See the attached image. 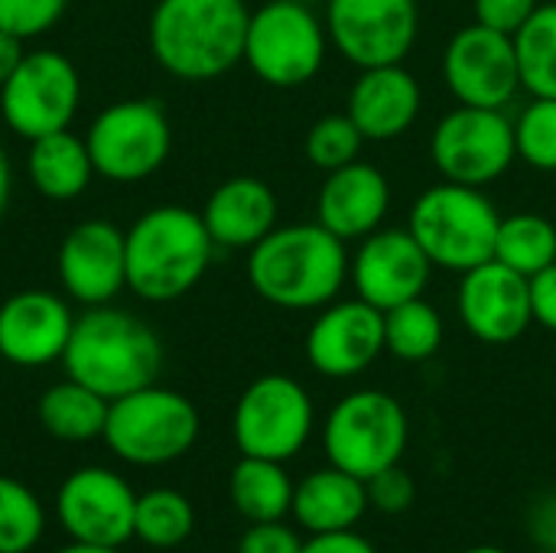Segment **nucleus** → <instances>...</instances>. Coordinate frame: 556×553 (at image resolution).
<instances>
[{
  "label": "nucleus",
  "mask_w": 556,
  "mask_h": 553,
  "mask_svg": "<svg viewBox=\"0 0 556 553\" xmlns=\"http://www.w3.org/2000/svg\"><path fill=\"white\" fill-rule=\"evenodd\" d=\"M528 290H531L534 323L556 336V261L551 267L538 271L534 277H528Z\"/></svg>",
  "instance_id": "58836bf2"
},
{
  "label": "nucleus",
  "mask_w": 556,
  "mask_h": 553,
  "mask_svg": "<svg viewBox=\"0 0 556 553\" xmlns=\"http://www.w3.org/2000/svg\"><path fill=\"white\" fill-rule=\"evenodd\" d=\"M463 553H511V551H505V548H498V544H476V548H466Z\"/></svg>",
  "instance_id": "a18cd8bd"
},
{
  "label": "nucleus",
  "mask_w": 556,
  "mask_h": 553,
  "mask_svg": "<svg viewBox=\"0 0 556 553\" xmlns=\"http://www.w3.org/2000/svg\"><path fill=\"white\" fill-rule=\"evenodd\" d=\"M365 486H368V505L381 515H404V512H410V505L417 499V486L401 463L371 476Z\"/></svg>",
  "instance_id": "c9c22d12"
},
{
  "label": "nucleus",
  "mask_w": 556,
  "mask_h": 553,
  "mask_svg": "<svg viewBox=\"0 0 556 553\" xmlns=\"http://www.w3.org/2000/svg\"><path fill=\"white\" fill-rule=\"evenodd\" d=\"M368 508L365 479L329 463L326 469H313L296 482L290 515L306 535H332L352 531Z\"/></svg>",
  "instance_id": "b1692460"
},
{
  "label": "nucleus",
  "mask_w": 556,
  "mask_h": 553,
  "mask_svg": "<svg viewBox=\"0 0 556 553\" xmlns=\"http://www.w3.org/2000/svg\"><path fill=\"white\" fill-rule=\"evenodd\" d=\"M502 212L485 189L440 183L424 189L407 215V231L417 238L437 271L466 274L495 257Z\"/></svg>",
  "instance_id": "39448f33"
},
{
  "label": "nucleus",
  "mask_w": 556,
  "mask_h": 553,
  "mask_svg": "<svg viewBox=\"0 0 556 553\" xmlns=\"http://www.w3.org/2000/svg\"><path fill=\"white\" fill-rule=\"evenodd\" d=\"M456 313L472 339L485 345H511L534 323L528 277L492 257L459 274Z\"/></svg>",
  "instance_id": "a211bd4d"
},
{
  "label": "nucleus",
  "mask_w": 556,
  "mask_h": 553,
  "mask_svg": "<svg viewBox=\"0 0 556 553\" xmlns=\"http://www.w3.org/2000/svg\"><path fill=\"white\" fill-rule=\"evenodd\" d=\"M59 553H121V548H104V544H81V541H72L68 548H62Z\"/></svg>",
  "instance_id": "c03bdc74"
},
{
  "label": "nucleus",
  "mask_w": 556,
  "mask_h": 553,
  "mask_svg": "<svg viewBox=\"0 0 556 553\" xmlns=\"http://www.w3.org/2000/svg\"><path fill=\"white\" fill-rule=\"evenodd\" d=\"M440 72L456 104L469 108L505 111L521 91L515 39L482 23H469L450 36Z\"/></svg>",
  "instance_id": "4468645a"
},
{
  "label": "nucleus",
  "mask_w": 556,
  "mask_h": 553,
  "mask_svg": "<svg viewBox=\"0 0 556 553\" xmlns=\"http://www.w3.org/2000/svg\"><path fill=\"white\" fill-rule=\"evenodd\" d=\"M349 244L319 222L277 225L248 251L251 290L293 313H316L349 287Z\"/></svg>",
  "instance_id": "f257e3e1"
},
{
  "label": "nucleus",
  "mask_w": 556,
  "mask_h": 553,
  "mask_svg": "<svg viewBox=\"0 0 556 553\" xmlns=\"http://www.w3.org/2000/svg\"><path fill=\"white\" fill-rule=\"evenodd\" d=\"M108 404L98 391L78 385V381H59L42 391L39 398V424L46 433L65 443H88L104 433L108 420Z\"/></svg>",
  "instance_id": "bb28decb"
},
{
  "label": "nucleus",
  "mask_w": 556,
  "mask_h": 553,
  "mask_svg": "<svg viewBox=\"0 0 556 553\" xmlns=\"http://www.w3.org/2000/svg\"><path fill=\"white\" fill-rule=\"evenodd\" d=\"M316 407L309 391L290 375L254 378L231 414V437L241 456L287 463L300 456L313 437Z\"/></svg>",
  "instance_id": "1a4fd4ad"
},
{
  "label": "nucleus",
  "mask_w": 556,
  "mask_h": 553,
  "mask_svg": "<svg viewBox=\"0 0 556 553\" xmlns=\"http://www.w3.org/2000/svg\"><path fill=\"white\" fill-rule=\"evenodd\" d=\"M62 365L72 381L98 391L104 401H117L156 385L163 345L143 319L104 303L75 319Z\"/></svg>",
  "instance_id": "f03ea898"
},
{
  "label": "nucleus",
  "mask_w": 556,
  "mask_h": 553,
  "mask_svg": "<svg viewBox=\"0 0 556 553\" xmlns=\"http://www.w3.org/2000/svg\"><path fill=\"white\" fill-rule=\"evenodd\" d=\"M101 437L130 466H166L195 447L199 411L186 394L147 385L108 404Z\"/></svg>",
  "instance_id": "6e6552de"
},
{
  "label": "nucleus",
  "mask_w": 556,
  "mask_h": 553,
  "mask_svg": "<svg viewBox=\"0 0 556 553\" xmlns=\"http://www.w3.org/2000/svg\"><path fill=\"white\" fill-rule=\"evenodd\" d=\"M430 160L446 183L485 189L515 163V121L498 108L456 104L430 134Z\"/></svg>",
  "instance_id": "9d476101"
},
{
  "label": "nucleus",
  "mask_w": 556,
  "mask_h": 553,
  "mask_svg": "<svg viewBox=\"0 0 556 553\" xmlns=\"http://www.w3.org/2000/svg\"><path fill=\"white\" fill-rule=\"evenodd\" d=\"M23 42L26 39H20V36H13V33H3L0 29V85L20 68V62H23Z\"/></svg>",
  "instance_id": "79ce46f5"
},
{
  "label": "nucleus",
  "mask_w": 556,
  "mask_h": 553,
  "mask_svg": "<svg viewBox=\"0 0 556 553\" xmlns=\"http://www.w3.org/2000/svg\"><path fill=\"white\" fill-rule=\"evenodd\" d=\"M303 551V538L296 535V528H290L287 521H257L251 525L241 541L238 553H300Z\"/></svg>",
  "instance_id": "e433bc0d"
},
{
  "label": "nucleus",
  "mask_w": 556,
  "mask_h": 553,
  "mask_svg": "<svg viewBox=\"0 0 556 553\" xmlns=\"http://www.w3.org/2000/svg\"><path fill=\"white\" fill-rule=\"evenodd\" d=\"M46 531L42 502L20 479L0 476V553H29Z\"/></svg>",
  "instance_id": "2f4dec72"
},
{
  "label": "nucleus",
  "mask_w": 556,
  "mask_h": 553,
  "mask_svg": "<svg viewBox=\"0 0 556 553\" xmlns=\"http://www.w3.org/2000/svg\"><path fill=\"white\" fill-rule=\"evenodd\" d=\"M88 153L94 173L111 183H137L153 176L173 147L166 111L153 98H130L104 108L88 127Z\"/></svg>",
  "instance_id": "9b49d317"
},
{
  "label": "nucleus",
  "mask_w": 556,
  "mask_h": 553,
  "mask_svg": "<svg viewBox=\"0 0 556 553\" xmlns=\"http://www.w3.org/2000/svg\"><path fill=\"white\" fill-rule=\"evenodd\" d=\"M300 553H378L368 538L352 531H332V535H309Z\"/></svg>",
  "instance_id": "ea45409f"
},
{
  "label": "nucleus",
  "mask_w": 556,
  "mask_h": 553,
  "mask_svg": "<svg viewBox=\"0 0 556 553\" xmlns=\"http://www.w3.org/2000/svg\"><path fill=\"white\" fill-rule=\"evenodd\" d=\"M329 49L326 23L306 0H267L251 10L244 62L270 88L309 85L323 72Z\"/></svg>",
  "instance_id": "0eeeda50"
},
{
  "label": "nucleus",
  "mask_w": 556,
  "mask_h": 553,
  "mask_svg": "<svg viewBox=\"0 0 556 553\" xmlns=\"http://www.w3.org/2000/svg\"><path fill=\"white\" fill-rule=\"evenodd\" d=\"M195 528V508L192 502L176 489H150L137 495L134 512V538L147 548L169 551L189 541Z\"/></svg>",
  "instance_id": "7c9ffc66"
},
{
  "label": "nucleus",
  "mask_w": 556,
  "mask_h": 553,
  "mask_svg": "<svg viewBox=\"0 0 556 553\" xmlns=\"http://www.w3.org/2000/svg\"><path fill=\"white\" fill-rule=\"evenodd\" d=\"M68 0H0V29L20 39L42 36L59 23Z\"/></svg>",
  "instance_id": "f704fd0d"
},
{
  "label": "nucleus",
  "mask_w": 556,
  "mask_h": 553,
  "mask_svg": "<svg viewBox=\"0 0 556 553\" xmlns=\"http://www.w3.org/2000/svg\"><path fill=\"white\" fill-rule=\"evenodd\" d=\"M134 489L114 473L101 466L75 469L55 495L59 525L72 541L124 548L134 538Z\"/></svg>",
  "instance_id": "f3484780"
},
{
  "label": "nucleus",
  "mask_w": 556,
  "mask_h": 553,
  "mask_svg": "<svg viewBox=\"0 0 556 553\" xmlns=\"http://www.w3.org/2000/svg\"><path fill=\"white\" fill-rule=\"evenodd\" d=\"M81 101V78L68 55L55 49L26 52L20 68L0 85V114L26 140L65 130Z\"/></svg>",
  "instance_id": "f8f14e48"
},
{
  "label": "nucleus",
  "mask_w": 556,
  "mask_h": 553,
  "mask_svg": "<svg viewBox=\"0 0 556 553\" xmlns=\"http://www.w3.org/2000/svg\"><path fill=\"white\" fill-rule=\"evenodd\" d=\"M277 196L257 176H231L208 196L202 209V222L215 241V248L251 251L261 238L277 228Z\"/></svg>",
  "instance_id": "5701e85b"
},
{
  "label": "nucleus",
  "mask_w": 556,
  "mask_h": 553,
  "mask_svg": "<svg viewBox=\"0 0 556 553\" xmlns=\"http://www.w3.org/2000/svg\"><path fill=\"white\" fill-rule=\"evenodd\" d=\"M443 313L427 300H407L384 313V352L397 362H430L443 349Z\"/></svg>",
  "instance_id": "c85d7f7f"
},
{
  "label": "nucleus",
  "mask_w": 556,
  "mask_h": 553,
  "mask_svg": "<svg viewBox=\"0 0 556 553\" xmlns=\"http://www.w3.org/2000/svg\"><path fill=\"white\" fill-rule=\"evenodd\" d=\"M410 443L404 404L378 388L349 391L332 404L323 424L326 460L358 479H371L397 466Z\"/></svg>",
  "instance_id": "423d86ee"
},
{
  "label": "nucleus",
  "mask_w": 556,
  "mask_h": 553,
  "mask_svg": "<svg viewBox=\"0 0 556 553\" xmlns=\"http://www.w3.org/2000/svg\"><path fill=\"white\" fill-rule=\"evenodd\" d=\"M433 264L407 228H378L358 241L349 264V284L355 297L381 313L427 293Z\"/></svg>",
  "instance_id": "dca6fc26"
},
{
  "label": "nucleus",
  "mask_w": 556,
  "mask_h": 553,
  "mask_svg": "<svg viewBox=\"0 0 556 553\" xmlns=\"http://www.w3.org/2000/svg\"><path fill=\"white\" fill-rule=\"evenodd\" d=\"M75 316L49 290H20L0 306V359L16 368L62 362Z\"/></svg>",
  "instance_id": "aec40b11"
},
{
  "label": "nucleus",
  "mask_w": 556,
  "mask_h": 553,
  "mask_svg": "<svg viewBox=\"0 0 556 553\" xmlns=\"http://www.w3.org/2000/svg\"><path fill=\"white\" fill-rule=\"evenodd\" d=\"M26 173L39 196L68 202L88 189L94 176V163H91L88 143L65 127V130L29 140Z\"/></svg>",
  "instance_id": "393cba45"
},
{
  "label": "nucleus",
  "mask_w": 556,
  "mask_h": 553,
  "mask_svg": "<svg viewBox=\"0 0 556 553\" xmlns=\"http://www.w3.org/2000/svg\"><path fill=\"white\" fill-rule=\"evenodd\" d=\"M329 46L355 68L404 62L420 33L417 0H326Z\"/></svg>",
  "instance_id": "ddd939ff"
},
{
  "label": "nucleus",
  "mask_w": 556,
  "mask_h": 553,
  "mask_svg": "<svg viewBox=\"0 0 556 553\" xmlns=\"http://www.w3.org/2000/svg\"><path fill=\"white\" fill-rule=\"evenodd\" d=\"M518 160L538 173H556V98H531L515 117Z\"/></svg>",
  "instance_id": "473e14b6"
},
{
  "label": "nucleus",
  "mask_w": 556,
  "mask_h": 553,
  "mask_svg": "<svg viewBox=\"0 0 556 553\" xmlns=\"http://www.w3.org/2000/svg\"><path fill=\"white\" fill-rule=\"evenodd\" d=\"M127 238V287L147 303L186 297L208 271L215 241L202 212L186 205L147 209Z\"/></svg>",
  "instance_id": "20e7f679"
},
{
  "label": "nucleus",
  "mask_w": 556,
  "mask_h": 553,
  "mask_svg": "<svg viewBox=\"0 0 556 553\" xmlns=\"http://www.w3.org/2000/svg\"><path fill=\"white\" fill-rule=\"evenodd\" d=\"M365 147V137L362 130L355 127V121L342 111V114H326L319 117L309 130H306V160L323 169V173H332L339 166H349L352 160H358Z\"/></svg>",
  "instance_id": "72a5a7b5"
},
{
  "label": "nucleus",
  "mask_w": 556,
  "mask_h": 553,
  "mask_svg": "<svg viewBox=\"0 0 556 553\" xmlns=\"http://www.w3.org/2000/svg\"><path fill=\"white\" fill-rule=\"evenodd\" d=\"M538 7H541V0H472L476 23L508 33V36H515Z\"/></svg>",
  "instance_id": "4c0bfd02"
},
{
  "label": "nucleus",
  "mask_w": 556,
  "mask_h": 553,
  "mask_svg": "<svg viewBox=\"0 0 556 553\" xmlns=\"http://www.w3.org/2000/svg\"><path fill=\"white\" fill-rule=\"evenodd\" d=\"M424 108V88L404 62L358 68L349 88L345 114L362 130L365 143H391L404 137Z\"/></svg>",
  "instance_id": "412c9836"
},
{
  "label": "nucleus",
  "mask_w": 556,
  "mask_h": 553,
  "mask_svg": "<svg viewBox=\"0 0 556 553\" xmlns=\"http://www.w3.org/2000/svg\"><path fill=\"white\" fill-rule=\"evenodd\" d=\"M244 0H160L150 16L153 59L182 81H208L244 62Z\"/></svg>",
  "instance_id": "7ed1b4c3"
},
{
  "label": "nucleus",
  "mask_w": 556,
  "mask_h": 553,
  "mask_svg": "<svg viewBox=\"0 0 556 553\" xmlns=\"http://www.w3.org/2000/svg\"><path fill=\"white\" fill-rule=\"evenodd\" d=\"M10 183H13V176H10V160H7V153H3V147H0V215H3V209H7V202H10Z\"/></svg>",
  "instance_id": "37998d69"
},
{
  "label": "nucleus",
  "mask_w": 556,
  "mask_h": 553,
  "mask_svg": "<svg viewBox=\"0 0 556 553\" xmlns=\"http://www.w3.org/2000/svg\"><path fill=\"white\" fill-rule=\"evenodd\" d=\"M511 39L521 91L531 98H556V0H541Z\"/></svg>",
  "instance_id": "cd10ccee"
},
{
  "label": "nucleus",
  "mask_w": 556,
  "mask_h": 553,
  "mask_svg": "<svg viewBox=\"0 0 556 553\" xmlns=\"http://www.w3.org/2000/svg\"><path fill=\"white\" fill-rule=\"evenodd\" d=\"M531 535L544 551L556 553V495H547L531 512Z\"/></svg>",
  "instance_id": "a19ab883"
},
{
  "label": "nucleus",
  "mask_w": 556,
  "mask_h": 553,
  "mask_svg": "<svg viewBox=\"0 0 556 553\" xmlns=\"http://www.w3.org/2000/svg\"><path fill=\"white\" fill-rule=\"evenodd\" d=\"M495 261L518 271L521 277H534L538 271L556 261V222L541 212H511L502 215L495 238Z\"/></svg>",
  "instance_id": "c756f323"
},
{
  "label": "nucleus",
  "mask_w": 556,
  "mask_h": 553,
  "mask_svg": "<svg viewBox=\"0 0 556 553\" xmlns=\"http://www.w3.org/2000/svg\"><path fill=\"white\" fill-rule=\"evenodd\" d=\"M293 489H296V482L290 479L287 466L274 463V460L241 456L228 476L231 505L251 525L283 521L293 508Z\"/></svg>",
  "instance_id": "a878e982"
},
{
  "label": "nucleus",
  "mask_w": 556,
  "mask_h": 553,
  "mask_svg": "<svg viewBox=\"0 0 556 553\" xmlns=\"http://www.w3.org/2000/svg\"><path fill=\"white\" fill-rule=\"evenodd\" d=\"M303 352L323 378H358L384 355V313L362 297H339L316 310Z\"/></svg>",
  "instance_id": "2eb2a0df"
},
{
  "label": "nucleus",
  "mask_w": 556,
  "mask_h": 553,
  "mask_svg": "<svg viewBox=\"0 0 556 553\" xmlns=\"http://www.w3.org/2000/svg\"><path fill=\"white\" fill-rule=\"evenodd\" d=\"M391 212V183L388 176L365 160H352L326 173L316 196V222L336 238L362 241L384 225Z\"/></svg>",
  "instance_id": "4be33fe9"
},
{
  "label": "nucleus",
  "mask_w": 556,
  "mask_h": 553,
  "mask_svg": "<svg viewBox=\"0 0 556 553\" xmlns=\"http://www.w3.org/2000/svg\"><path fill=\"white\" fill-rule=\"evenodd\" d=\"M62 290L85 303L104 306L127 287V238L111 222H81L59 244Z\"/></svg>",
  "instance_id": "6ab92c4d"
}]
</instances>
